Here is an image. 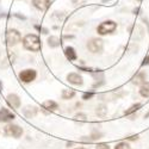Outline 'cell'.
I'll list each match as a JSON object with an SVG mask.
<instances>
[{"label":"cell","instance_id":"f546056e","mask_svg":"<svg viewBox=\"0 0 149 149\" xmlns=\"http://www.w3.org/2000/svg\"><path fill=\"white\" fill-rule=\"evenodd\" d=\"M144 118H149V112H147V113H146V116H144Z\"/></svg>","mask_w":149,"mask_h":149},{"label":"cell","instance_id":"484cf974","mask_svg":"<svg viewBox=\"0 0 149 149\" xmlns=\"http://www.w3.org/2000/svg\"><path fill=\"white\" fill-rule=\"evenodd\" d=\"M80 70H84V72H91L92 68H86V67H78Z\"/></svg>","mask_w":149,"mask_h":149},{"label":"cell","instance_id":"9a60e30c","mask_svg":"<svg viewBox=\"0 0 149 149\" xmlns=\"http://www.w3.org/2000/svg\"><path fill=\"white\" fill-rule=\"evenodd\" d=\"M61 97H62V99H65V100H68V99H72V98L75 97V91L74 90H63Z\"/></svg>","mask_w":149,"mask_h":149},{"label":"cell","instance_id":"7c38bea8","mask_svg":"<svg viewBox=\"0 0 149 149\" xmlns=\"http://www.w3.org/2000/svg\"><path fill=\"white\" fill-rule=\"evenodd\" d=\"M43 109L47 110V112H54V111H56L58 109V105L57 103H55L54 100H47L43 103Z\"/></svg>","mask_w":149,"mask_h":149},{"label":"cell","instance_id":"d6a6232c","mask_svg":"<svg viewBox=\"0 0 149 149\" xmlns=\"http://www.w3.org/2000/svg\"><path fill=\"white\" fill-rule=\"evenodd\" d=\"M137 1H142V0H137Z\"/></svg>","mask_w":149,"mask_h":149},{"label":"cell","instance_id":"4fadbf2b","mask_svg":"<svg viewBox=\"0 0 149 149\" xmlns=\"http://www.w3.org/2000/svg\"><path fill=\"white\" fill-rule=\"evenodd\" d=\"M65 55L69 61H75L78 58L77 52H75V49H74L73 47H66L65 48Z\"/></svg>","mask_w":149,"mask_h":149},{"label":"cell","instance_id":"83f0119b","mask_svg":"<svg viewBox=\"0 0 149 149\" xmlns=\"http://www.w3.org/2000/svg\"><path fill=\"white\" fill-rule=\"evenodd\" d=\"M139 11H140V8H139V7H137V8H135V10H134V12H135V13H137V12H139Z\"/></svg>","mask_w":149,"mask_h":149},{"label":"cell","instance_id":"7a4b0ae2","mask_svg":"<svg viewBox=\"0 0 149 149\" xmlns=\"http://www.w3.org/2000/svg\"><path fill=\"white\" fill-rule=\"evenodd\" d=\"M117 29V23H115L113 20H105L103 23H100V25L97 28V31L99 35H107V33H112L115 32Z\"/></svg>","mask_w":149,"mask_h":149},{"label":"cell","instance_id":"30bf717a","mask_svg":"<svg viewBox=\"0 0 149 149\" xmlns=\"http://www.w3.org/2000/svg\"><path fill=\"white\" fill-rule=\"evenodd\" d=\"M50 0H32V4L36 8H38L41 11L48 10V7L50 6Z\"/></svg>","mask_w":149,"mask_h":149},{"label":"cell","instance_id":"1f68e13d","mask_svg":"<svg viewBox=\"0 0 149 149\" xmlns=\"http://www.w3.org/2000/svg\"><path fill=\"white\" fill-rule=\"evenodd\" d=\"M77 149H86V148H77Z\"/></svg>","mask_w":149,"mask_h":149},{"label":"cell","instance_id":"e0dca14e","mask_svg":"<svg viewBox=\"0 0 149 149\" xmlns=\"http://www.w3.org/2000/svg\"><path fill=\"white\" fill-rule=\"evenodd\" d=\"M142 107V104L141 103H137V104H134V105H131L125 112H124V115L125 116H129V115H131V113H134V112H136V111H139L140 109Z\"/></svg>","mask_w":149,"mask_h":149},{"label":"cell","instance_id":"6da1fadb","mask_svg":"<svg viewBox=\"0 0 149 149\" xmlns=\"http://www.w3.org/2000/svg\"><path fill=\"white\" fill-rule=\"evenodd\" d=\"M23 47L30 52H40L42 48V43L37 35L29 33L23 38Z\"/></svg>","mask_w":149,"mask_h":149},{"label":"cell","instance_id":"d6986e66","mask_svg":"<svg viewBox=\"0 0 149 149\" xmlns=\"http://www.w3.org/2000/svg\"><path fill=\"white\" fill-rule=\"evenodd\" d=\"M115 149H131V147L127 142H119V143L116 144Z\"/></svg>","mask_w":149,"mask_h":149},{"label":"cell","instance_id":"3957f363","mask_svg":"<svg viewBox=\"0 0 149 149\" xmlns=\"http://www.w3.org/2000/svg\"><path fill=\"white\" fill-rule=\"evenodd\" d=\"M5 40H6L7 45L13 47V45L18 44L22 41L20 32L18 30H16V29H8L6 31V33H5Z\"/></svg>","mask_w":149,"mask_h":149},{"label":"cell","instance_id":"8992f818","mask_svg":"<svg viewBox=\"0 0 149 149\" xmlns=\"http://www.w3.org/2000/svg\"><path fill=\"white\" fill-rule=\"evenodd\" d=\"M37 77V73L35 69H24L19 73V79L20 81L25 82V84H29L31 81H33Z\"/></svg>","mask_w":149,"mask_h":149},{"label":"cell","instance_id":"d4e9b609","mask_svg":"<svg viewBox=\"0 0 149 149\" xmlns=\"http://www.w3.org/2000/svg\"><path fill=\"white\" fill-rule=\"evenodd\" d=\"M137 139H139V135H132V136H130V137H128V141H135Z\"/></svg>","mask_w":149,"mask_h":149},{"label":"cell","instance_id":"5b68a950","mask_svg":"<svg viewBox=\"0 0 149 149\" xmlns=\"http://www.w3.org/2000/svg\"><path fill=\"white\" fill-rule=\"evenodd\" d=\"M103 48H104V43H103V41L100 38H92V40H90L87 42V49L93 54L102 53Z\"/></svg>","mask_w":149,"mask_h":149},{"label":"cell","instance_id":"cb8c5ba5","mask_svg":"<svg viewBox=\"0 0 149 149\" xmlns=\"http://www.w3.org/2000/svg\"><path fill=\"white\" fill-rule=\"evenodd\" d=\"M148 65H149V55L146 56L143 58V62H142V66H148Z\"/></svg>","mask_w":149,"mask_h":149},{"label":"cell","instance_id":"ffe728a7","mask_svg":"<svg viewBox=\"0 0 149 149\" xmlns=\"http://www.w3.org/2000/svg\"><path fill=\"white\" fill-rule=\"evenodd\" d=\"M93 95H94V92H86L82 94V99L84 100H88V99H91Z\"/></svg>","mask_w":149,"mask_h":149},{"label":"cell","instance_id":"7402d4cb","mask_svg":"<svg viewBox=\"0 0 149 149\" xmlns=\"http://www.w3.org/2000/svg\"><path fill=\"white\" fill-rule=\"evenodd\" d=\"M75 119H77V120H80V122H86V115L79 113V115L75 116Z\"/></svg>","mask_w":149,"mask_h":149},{"label":"cell","instance_id":"44dd1931","mask_svg":"<svg viewBox=\"0 0 149 149\" xmlns=\"http://www.w3.org/2000/svg\"><path fill=\"white\" fill-rule=\"evenodd\" d=\"M95 149H110V146L107 143H98Z\"/></svg>","mask_w":149,"mask_h":149},{"label":"cell","instance_id":"4dcf8cb0","mask_svg":"<svg viewBox=\"0 0 149 149\" xmlns=\"http://www.w3.org/2000/svg\"><path fill=\"white\" fill-rule=\"evenodd\" d=\"M107 1H110V0H103V3H107Z\"/></svg>","mask_w":149,"mask_h":149},{"label":"cell","instance_id":"603a6c76","mask_svg":"<svg viewBox=\"0 0 149 149\" xmlns=\"http://www.w3.org/2000/svg\"><path fill=\"white\" fill-rule=\"evenodd\" d=\"M72 3L75 5V6H80V5H82V4L86 3V0H72Z\"/></svg>","mask_w":149,"mask_h":149},{"label":"cell","instance_id":"f1b7e54d","mask_svg":"<svg viewBox=\"0 0 149 149\" xmlns=\"http://www.w3.org/2000/svg\"><path fill=\"white\" fill-rule=\"evenodd\" d=\"M3 91V85H1V81H0V92Z\"/></svg>","mask_w":149,"mask_h":149},{"label":"cell","instance_id":"277c9868","mask_svg":"<svg viewBox=\"0 0 149 149\" xmlns=\"http://www.w3.org/2000/svg\"><path fill=\"white\" fill-rule=\"evenodd\" d=\"M4 132L6 136H8V137H15V139H19L20 136L23 135V129L17 125V124H7V125L4 128Z\"/></svg>","mask_w":149,"mask_h":149},{"label":"cell","instance_id":"9c48e42d","mask_svg":"<svg viewBox=\"0 0 149 149\" xmlns=\"http://www.w3.org/2000/svg\"><path fill=\"white\" fill-rule=\"evenodd\" d=\"M67 80H68L69 84L75 85V86H80V85H82V82H84L81 75H79L78 73H69L68 75H67Z\"/></svg>","mask_w":149,"mask_h":149},{"label":"cell","instance_id":"ac0fdd59","mask_svg":"<svg viewBox=\"0 0 149 149\" xmlns=\"http://www.w3.org/2000/svg\"><path fill=\"white\" fill-rule=\"evenodd\" d=\"M95 112H97V115L99 117H105L106 113H107V107L105 105H99L97 107V110H95Z\"/></svg>","mask_w":149,"mask_h":149},{"label":"cell","instance_id":"4316f807","mask_svg":"<svg viewBox=\"0 0 149 149\" xmlns=\"http://www.w3.org/2000/svg\"><path fill=\"white\" fill-rule=\"evenodd\" d=\"M16 17H18V18H20V19H25V17H24V16H20V15H16Z\"/></svg>","mask_w":149,"mask_h":149},{"label":"cell","instance_id":"2e32d148","mask_svg":"<svg viewBox=\"0 0 149 149\" xmlns=\"http://www.w3.org/2000/svg\"><path fill=\"white\" fill-rule=\"evenodd\" d=\"M140 94L144 98H148L149 97V82H144L141 85L140 87Z\"/></svg>","mask_w":149,"mask_h":149},{"label":"cell","instance_id":"8fae6325","mask_svg":"<svg viewBox=\"0 0 149 149\" xmlns=\"http://www.w3.org/2000/svg\"><path fill=\"white\" fill-rule=\"evenodd\" d=\"M146 79H147V74H146V72H140V73H137L136 75L132 78V84L134 85H142V84H144L146 82Z\"/></svg>","mask_w":149,"mask_h":149},{"label":"cell","instance_id":"5bb4252c","mask_svg":"<svg viewBox=\"0 0 149 149\" xmlns=\"http://www.w3.org/2000/svg\"><path fill=\"white\" fill-rule=\"evenodd\" d=\"M48 44H49V47H52V48H56V47H58L61 44V41L56 36H50L48 38Z\"/></svg>","mask_w":149,"mask_h":149},{"label":"cell","instance_id":"52a82bcc","mask_svg":"<svg viewBox=\"0 0 149 149\" xmlns=\"http://www.w3.org/2000/svg\"><path fill=\"white\" fill-rule=\"evenodd\" d=\"M16 118V115L13 112H11L10 110L7 109H1L0 110V122L3 123H7V122H11Z\"/></svg>","mask_w":149,"mask_h":149},{"label":"cell","instance_id":"ba28073f","mask_svg":"<svg viewBox=\"0 0 149 149\" xmlns=\"http://www.w3.org/2000/svg\"><path fill=\"white\" fill-rule=\"evenodd\" d=\"M6 102L7 104L12 107V109H19L20 107V99L17 94L12 93V94H8L6 97Z\"/></svg>","mask_w":149,"mask_h":149}]
</instances>
